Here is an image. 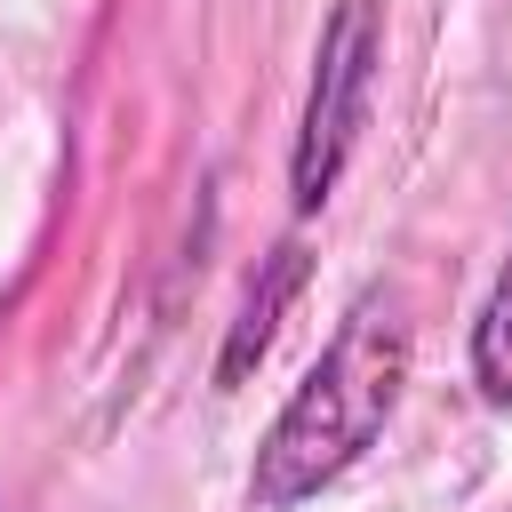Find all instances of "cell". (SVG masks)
<instances>
[{
  "mask_svg": "<svg viewBox=\"0 0 512 512\" xmlns=\"http://www.w3.org/2000/svg\"><path fill=\"white\" fill-rule=\"evenodd\" d=\"M400 384H408V304L392 288H360L352 312L336 320L328 352L304 368V384L288 392V408L256 440L248 504L288 512V504L336 488L384 440V424L400 408Z\"/></svg>",
  "mask_w": 512,
  "mask_h": 512,
  "instance_id": "6da1fadb",
  "label": "cell"
},
{
  "mask_svg": "<svg viewBox=\"0 0 512 512\" xmlns=\"http://www.w3.org/2000/svg\"><path fill=\"white\" fill-rule=\"evenodd\" d=\"M376 0H336L328 24H320V48H312V88H304V120H296V152H288V192L296 208L312 216L344 160H352V136H360V112H368V80H376Z\"/></svg>",
  "mask_w": 512,
  "mask_h": 512,
  "instance_id": "7a4b0ae2",
  "label": "cell"
},
{
  "mask_svg": "<svg viewBox=\"0 0 512 512\" xmlns=\"http://www.w3.org/2000/svg\"><path fill=\"white\" fill-rule=\"evenodd\" d=\"M472 384L488 408H512V256H504V272L472 320Z\"/></svg>",
  "mask_w": 512,
  "mask_h": 512,
  "instance_id": "3957f363",
  "label": "cell"
},
{
  "mask_svg": "<svg viewBox=\"0 0 512 512\" xmlns=\"http://www.w3.org/2000/svg\"><path fill=\"white\" fill-rule=\"evenodd\" d=\"M296 272H304V256H296V248H272V280L248 296V312H240V328H232V344H224V360H216L224 384H240V368L264 360V344H272V328H280V304H288Z\"/></svg>",
  "mask_w": 512,
  "mask_h": 512,
  "instance_id": "277c9868",
  "label": "cell"
}]
</instances>
